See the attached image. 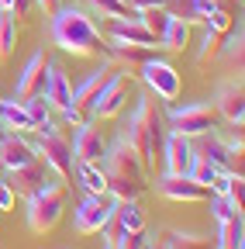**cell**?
I'll list each match as a JSON object with an SVG mask.
<instances>
[{"label":"cell","instance_id":"2e32d148","mask_svg":"<svg viewBox=\"0 0 245 249\" xmlns=\"http://www.w3.org/2000/svg\"><path fill=\"white\" fill-rule=\"evenodd\" d=\"M49 180H59V177H52L49 173V166L42 163V160H32L28 166H17V170H11V191L14 194H21V197H32L35 191H42V187L49 183Z\"/></svg>","mask_w":245,"mask_h":249},{"label":"cell","instance_id":"d6986e66","mask_svg":"<svg viewBox=\"0 0 245 249\" xmlns=\"http://www.w3.org/2000/svg\"><path fill=\"white\" fill-rule=\"evenodd\" d=\"M42 97L52 104V111H63V107L73 104V83H69V76L59 70V66H52V62H49V73H45V90H42Z\"/></svg>","mask_w":245,"mask_h":249},{"label":"cell","instance_id":"484cf974","mask_svg":"<svg viewBox=\"0 0 245 249\" xmlns=\"http://www.w3.org/2000/svg\"><path fill=\"white\" fill-rule=\"evenodd\" d=\"M86 4L100 11V18H107V21H138V11L128 0H86Z\"/></svg>","mask_w":245,"mask_h":249},{"label":"cell","instance_id":"7c38bea8","mask_svg":"<svg viewBox=\"0 0 245 249\" xmlns=\"http://www.w3.org/2000/svg\"><path fill=\"white\" fill-rule=\"evenodd\" d=\"M159 197L166 201H176V204H197V201H207V187H200L197 180H190L187 173H163L159 183H156Z\"/></svg>","mask_w":245,"mask_h":249},{"label":"cell","instance_id":"e575fe53","mask_svg":"<svg viewBox=\"0 0 245 249\" xmlns=\"http://www.w3.org/2000/svg\"><path fill=\"white\" fill-rule=\"evenodd\" d=\"M17 204V194L11 191V183L7 180H0V211H11Z\"/></svg>","mask_w":245,"mask_h":249},{"label":"cell","instance_id":"7bdbcfd3","mask_svg":"<svg viewBox=\"0 0 245 249\" xmlns=\"http://www.w3.org/2000/svg\"><path fill=\"white\" fill-rule=\"evenodd\" d=\"M0 135H4V128H0Z\"/></svg>","mask_w":245,"mask_h":249},{"label":"cell","instance_id":"8fae6325","mask_svg":"<svg viewBox=\"0 0 245 249\" xmlns=\"http://www.w3.org/2000/svg\"><path fill=\"white\" fill-rule=\"evenodd\" d=\"M214 114L225 118L231 128H242V121H245V90H242V80H225L218 90H214Z\"/></svg>","mask_w":245,"mask_h":249},{"label":"cell","instance_id":"cb8c5ba5","mask_svg":"<svg viewBox=\"0 0 245 249\" xmlns=\"http://www.w3.org/2000/svg\"><path fill=\"white\" fill-rule=\"evenodd\" d=\"M0 128H11V132H21V135H24V132H35L32 114H28L24 101L11 97V101L0 104Z\"/></svg>","mask_w":245,"mask_h":249},{"label":"cell","instance_id":"9c48e42d","mask_svg":"<svg viewBox=\"0 0 245 249\" xmlns=\"http://www.w3.org/2000/svg\"><path fill=\"white\" fill-rule=\"evenodd\" d=\"M111 211H114V197H111V194H86V197L80 201V208L73 211V229H76L80 235L104 232Z\"/></svg>","mask_w":245,"mask_h":249},{"label":"cell","instance_id":"f35d334b","mask_svg":"<svg viewBox=\"0 0 245 249\" xmlns=\"http://www.w3.org/2000/svg\"><path fill=\"white\" fill-rule=\"evenodd\" d=\"M145 249H166V242H163V235H148V242H145Z\"/></svg>","mask_w":245,"mask_h":249},{"label":"cell","instance_id":"9a60e30c","mask_svg":"<svg viewBox=\"0 0 245 249\" xmlns=\"http://www.w3.org/2000/svg\"><path fill=\"white\" fill-rule=\"evenodd\" d=\"M32 160H38V152L21 132H4L0 135V166H4L7 173L17 170V166H28Z\"/></svg>","mask_w":245,"mask_h":249},{"label":"cell","instance_id":"d590c367","mask_svg":"<svg viewBox=\"0 0 245 249\" xmlns=\"http://www.w3.org/2000/svg\"><path fill=\"white\" fill-rule=\"evenodd\" d=\"M32 7H35V0H11V18H28L32 14Z\"/></svg>","mask_w":245,"mask_h":249},{"label":"cell","instance_id":"30bf717a","mask_svg":"<svg viewBox=\"0 0 245 249\" xmlns=\"http://www.w3.org/2000/svg\"><path fill=\"white\" fill-rule=\"evenodd\" d=\"M190 145H194V156H197V160L218 166L221 173H242V170H238L242 156H235V152L225 145V139H221L218 132H204V135L190 139Z\"/></svg>","mask_w":245,"mask_h":249},{"label":"cell","instance_id":"7402d4cb","mask_svg":"<svg viewBox=\"0 0 245 249\" xmlns=\"http://www.w3.org/2000/svg\"><path fill=\"white\" fill-rule=\"evenodd\" d=\"M73 177H76V187H83V194H107V173H104L100 163L76 160Z\"/></svg>","mask_w":245,"mask_h":249},{"label":"cell","instance_id":"7a4b0ae2","mask_svg":"<svg viewBox=\"0 0 245 249\" xmlns=\"http://www.w3.org/2000/svg\"><path fill=\"white\" fill-rule=\"evenodd\" d=\"M100 166H104V173H107V194H111L114 201H138V197L145 194V187H148L145 170H148V166L142 163V156L131 149V142H128L125 135H117V139L107 145Z\"/></svg>","mask_w":245,"mask_h":249},{"label":"cell","instance_id":"ab89813d","mask_svg":"<svg viewBox=\"0 0 245 249\" xmlns=\"http://www.w3.org/2000/svg\"><path fill=\"white\" fill-rule=\"evenodd\" d=\"M0 11H11V0H0Z\"/></svg>","mask_w":245,"mask_h":249},{"label":"cell","instance_id":"3957f363","mask_svg":"<svg viewBox=\"0 0 245 249\" xmlns=\"http://www.w3.org/2000/svg\"><path fill=\"white\" fill-rule=\"evenodd\" d=\"M125 135L131 142V149L142 156V163L152 166L156 163V149L163 145V118L156 111V101H152V93H142L135 111L128 114V124H125Z\"/></svg>","mask_w":245,"mask_h":249},{"label":"cell","instance_id":"4316f807","mask_svg":"<svg viewBox=\"0 0 245 249\" xmlns=\"http://www.w3.org/2000/svg\"><path fill=\"white\" fill-rule=\"evenodd\" d=\"M163 242H166V249H214V242H211L207 235L180 232V229H166V232H163Z\"/></svg>","mask_w":245,"mask_h":249},{"label":"cell","instance_id":"1f68e13d","mask_svg":"<svg viewBox=\"0 0 245 249\" xmlns=\"http://www.w3.org/2000/svg\"><path fill=\"white\" fill-rule=\"evenodd\" d=\"M218 45H221V35L204 24V38H200V49H197V62H207L211 55H218Z\"/></svg>","mask_w":245,"mask_h":249},{"label":"cell","instance_id":"83f0119b","mask_svg":"<svg viewBox=\"0 0 245 249\" xmlns=\"http://www.w3.org/2000/svg\"><path fill=\"white\" fill-rule=\"evenodd\" d=\"M221 38H225V45H218V55H221L225 62H231V66H242V42H245L242 24H238V28H228Z\"/></svg>","mask_w":245,"mask_h":249},{"label":"cell","instance_id":"603a6c76","mask_svg":"<svg viewBox=\"0 0 245 249\" xmlns=\"http://www.w3.org/2000/svg\"><path fill=\"white\" fill-rule=\"evenodd\" d=\"M104 55H111V62H121L125 70H138L142 62H148L152 52L148 45H125V42H107V49H104Z\"/></svg>","mask_w":245,"mask_h":249},{"label":"cell","instance_id":"74e56055","mask_svg":"<svg viewBox=\"0 0 245 249\" xmlns=\"http://www.w3.org/2000/svg\"><path fill=\"white\" fill-rule=\"evenodd\" d=\"M35 4H38L45 14H52V11H59V7H63V0H35Z\"/></svg>","mask_w":245,"mask_h":249},{"label":"cell","instance_id":"e0dca14e","mask_svg":"<svg viewBox=\"0 0 245 249\" xmlns=\"http://www.w3.org/2000/svg\"><path fill=\"white\" fill-rule=\"evenodd\" d=\"M104 152H107V139L97 128V121H83L76 139H73V156L76 160H86V163H100Z\"/></svg>","mask_w":245,"mask_h":249},{"label":"cell","instance_id":"f546056e","mask_svg":"<svg viewBox=\"0 0 245 249\" xmlns=\"http://www.w3.org/2000/svg\"><path fill=\"white\" fill-rule=\"evenodd\" d=\"M17 45V21L11 18V11H0V59H7Z\"/></svg>","mask_w":245,"mask_h":249},{"label":"cell","instance_id":"ba28073f","mask_svg":"<svg viewBox=\"0 0 245 249\" xmlns=\"http://www.w3.org/2000/svg\"><path fill=\"white\" fill-rule=\"evenodd\" d=\"M128 87H131V70H125V73H111L107 83H104V90L97 93L94 107H90V114H94L97 121L117 118L121 111H125V104H128Z\"/></svg>","mask_w":245,"mask_h":249},{"label":"cell","instance_id":"b9f144b4","mask_svg":"<svg viewBox=\"0 0 245 249\" xmlns=\"http://www.w3.org/2000/svg\"><path fill=\"white\" fill-rule=\"evenodd\" d=\"M0 104H4V97H0Z\"/></svg>","mask_w":245,"mask_h":249},{"label":"cell","instance_id":"6da1fadb","mask_svg":"<svg viewBox=\"0 0 245 249\" xmlns=\"http://www.w3.org/2000/svg\"><path fill=\"white\" fill-rule=\"evenodd\" d=\"M49 35L52 42L69 52V55H86V59H100L104 49H107V38L100 35V28L94 24V18H90L83 7H59L49 14Z\"/></svg>","mask_w":245,"mask_h":249},{"label":"cell","instance_id":"d6a6232c","mask_svg":"<svg viewBox=\"0 0 245 249\" xmlns=\"http://www.w3.org/2000/svg\"><path fill=\"white\" fill-rule=\"evenodd\" d=\"M204 24H207L211 31H218V35H225V31L231 28V11L218 4V7H214V11H211V14L204 18Z\"/></svg>","mask_w":245,"mask_h":249},{"label":"cell","instance_id":"836d02e7","mask_svg":"<svg viewBox=\"0 0 245 249\" xmlns=\"http://www.w3.org/2000/svg\"><path fill=\"white\" fill-rule=\"evenodd\" d=\"M111 242H114V249H145L148 232H145V229H142V232H121V235H114Z\"/></svg>","mask_w":245,"mask_h":249},{"label":"cell","instance_id":"d4e9b609","mask_svg":"<svg viewBox=\"0 0 245 249\" xmlns=\"http://www.w3.org/2000/svg\"><path fill=\"white\" fill-rule=\"evenodd\" d=\"M187 45H190V24L183 21V18H176V14H169L163 35H159V49H166V52H183Z\"/></svg>","mask_w":245,"mask_h":249},{"label":"cell","instance_id":"8d00e7d4","mask_svg":"<svg viewBox=\"0 0 245 249\" xmlns=\"http://www.w3.org/2000/svg\"><path fill=\"white\" fill-rule=\"evenodd\" d=\"M128 4L142 14V11H152V7H169L173 4V0H128Z\"/></svg>","mask_w":245,"mask_h":249},{"label":"cell","instance_id":"44dd1931","mask_svg":"<svg viewBox=\"0 0 245 249\" xmlns=\"http://www.w3.org/2000/svg\"><path fill=\"white\" fill-rule=\"evenodd\" d=\"M107 42H125V45H148L156 49V35L142 24V21H111L107 28Z\"/></svg>","mask_w":245,"mask_h":249},{"label":"cell","instance_id":"4fadbf2b","mask_svg":"<svg viewBox=\"0 0 245 249\" xmlns=\"http://www.w3.org/2000/svg\"><path fill=\"white\" fill-rule=\"evenodd\" d=\"M45 73H49V55L38 49L32 59L24 62V70L17 73L14 80V97L17 101H28V97H35V93L45 90Z\"/></svg>","mask_w":245,"mask_h":249},{"label":"cell","instance_id":"ffe728a7","mask_svg":"<svg viewBox=\"0 0 245 249\" xmlns=\"http://www.w3.org/2000/svg\"><path fill=\"white\" fill-rule=\"evenodd\" d=\"M163 152H166V173H187L194 163V145L190 139H183L176 132H169L163 139Z\"/></svg>","mask_w":245,"mask_h":249},{"label":"cell","instance_id":"8992f818","mask_svg":"<svg viewBox=\"0 0 245 249\" xmlns=\"http://www.w3.org/2000/svg\"><path fill=\"white\" fill-rule=\"evenodd\" d=\"M218 128V114H214L211 104L194 101V104H173L169 107V132L183 135V139H197L204 132Z\"/></svg>","mask_w":245,"mask_h":249},{"label":"cell","instance_id":"5b68a950","mask_svg":"<svg viewBox=\"0 0 245 249\" xmlns=\"http://www.w3.org/2000/svg\"><path fill=\"white\" fill-rule=\"evenodd\" d=\"M35 152H38V160L49 166V173H52V177H59V180H73V166H76L73 142H69L63 132H59L55 124L42 132V139H38Z\"/></svg>","mask_w":245,"mask_h":249},{"label":"cell","instance_id":"52a82bcc","mask_svg":"<svg viewBox=\"0 0 245 249\" xmlns=\"http://www.w3.org/2000/svg\"><path fill=\"white\" fill-rule=\"evenodd\" d=\"M142 73V83L148 87V93H156V97L163 101V104H173L176 97H180V90H183V83H180V73L169 66L166 59H159V55H152L148 62H142L138 66Z\"/></svg>","mask_w":245,"mask_h":249},{"label":"cell","instance_id":"ac0fdd59","mask_svg":"<svg viewBox=\"0 0 245 249\" xmlns=\"http://www.w3.org/2000/svg\"><path fill=\"white\" fill-rule=\"evenodd\" d=\"M114 73V66L111 62H100L97 70H90L76 87H73V104L83 111V114H90V107H94V101H97V93L104 90V83H107V76Z\"/></svg>","mask_w":245,"mask_h":249},{"label":"cell","instance_id":"4dcf8cb0","mask_svg":"<svg viewBox=\"0 0 245 249\" xmlns=\"http://www.w3.org/2000/svg\"><path fill=\"white\" fill-rule=\"evenodd\" d=\"M211 214H214V222H231V218L242 214V204L228 194H214L211 197Z\"/></svg>","mask_w":245,"mask_h":249},{"label":"cell","instance_id":"5bb4252c","mask_svg":"<svg viewBox=\"0 0 245 249\" xmlns=\"http://www.w3.org/2000/svg\"><path fill=\"white\" fill-rule=\"evenodd\" d=\"M145 229V211L138 208V201H114V211L104 225V239H114L121 232H142Z\"/></svg>","mask_w":245,"mask_h":249},{"label":"cell","instance_id":"277c9868","mask_svg":"<svg viewBox=\"0 0 245 249\" xmlns=\"http://www.w3.org/2000/svg\"><path fill=\"white\" fill-rule=\"evenodd\" d=\"M63 211H66V180H49L42 191L28 197V211H24L28 229L45 235L63 222Z\"/></svg>","mask_w":245,"mask_h":249},{"label":"cell","instance_id":"60d3db41","mask_svg":"<svg viewBox=\"0 0 245 249\" xmlns=\"http://www.w3.org/2000/svg\"><path fill=\"white\" fill-rule=\"evenodd\" d=\"M104 249H114V242H111V239H104Z\"/></svg>","mask_w":245,"mask_h":249},{"label":"cell","instance_id":"f1b7e54d","mask_svg":"<svg viewBox=\"0 0 245 249\" xmlns=\"http://www.w3.org/2000/svg\"><path fill=\"white\" fill-rule=\"evenodd\" d=\"M24 107H28V114H32V124H35V132H45V128H52V104L42 97V93L28 97V101H24Z\"/></svg>","mask_w":245,"mask_h":249}]
</instances>
